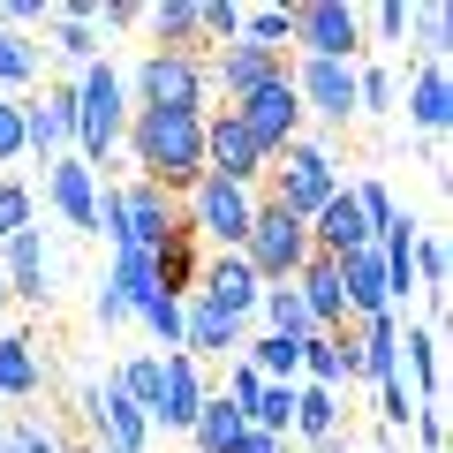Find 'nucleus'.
<instances>
[{
	"label": "nucleus",
	"instance_id": "nucleus-1",
	"mask_svg": "<svg viewBox=\"0 0 453 453\" xmlns=\"http://www.w3.org/2000/svg\"><path fill=\"white\" fill-rule=\"evenodd\" d=\"M204 113L211 106H166V113H129V159L136 181H159L166 196L204 181Z\"/></svg>",
	"mask_w": 453,
	"mask_h": 453
},
{
	"label": "nucleus",
	"instance_id": "nucleus-2",
	"mask_svg": "<svg viewBox=\"0 0 453 453\" xmlns=\"http://www.w3.org/2000/svg\"><path fill=\"white\" fill-rule=\"evenodd\" d=\"M68 91H76V159L106 181L113 151H121V136H129V76H121V68H113V53H106V61L76 68V76H68Z\"/></svg>",
	"mask_w": 453,
	"mask_h": 453
},
{
	"label": "nucleus",
	"instance_id": "nucleus-3",
	"mask_svg": "<svg viewBox=\"0 0 453 453\" xmlns=\"http://www.w3.org/2000/svg\"><path fill=\"white\" fill-rule=\"evenodd\" d=\"M333 189H340V159L318 144V136H295L288 151H273V159H265V181H257V196H265V204L295 211L303 226H310V211H318Z\"/></svg>",
	"mask_w": 453,
	"mask_h": 453
},
{
	"label": "nucleus",
	"instance_id": "nucleus-4",
	"mask_svg": "<svg viewBox=\"0 0 453 453\" xmlns=\"http://www.w3.org/2000/svg\"><path fill=\"white\" fill-rule=\"evenodd\" d=\"M250 219H257V189H242V181H219L204 174L196 189H181V226L196 234V250H242Z\"/></svg>",
	"mask_w": 453,
	"mask_h": 453
},
{
	"label": "nucleus",
	"instance_id": "nucleus-5",
	"mask_svg": "<svg viewBox=\"0 0 453 453\" xmlns=\"http://www.w3.org/2000/svg\"><path fill=\"white\" fill-rule=\"evenodd\" d=\"M242 265L265 280V288H288V280L310 265V226L295 219V211H280V204L257 196V219H250V234H242Z\"/></svg>",
	"mask_w": 453,
	"mask_h": 453
},
{
	"label": "nucleus",
	"instance_id": "nucleus-6",
	"mask_svg": "<svg viewBox=\"0 0 453 453\" xmlns=\"http://www.w3.org/2000/svg\"><path fill=\"white\" fill-rule=\"evenodd\" d=\"M129 76V113H166V106H204V61L196 53H151L136 68H121Z\"/></svg>",
	"mask_w": 453,
	"mask_h": 453
},
{
	"label": "nucleus",
	"instance_id": "nucleus-7",
	"mask_svg": "<svg viewBox=\"0 0 453 453\" xmlns=\"http://www.w3.org/2000/svg\"><path fill=\"white\" fill-rule=\"evenodd\" d=\"M181 226V196H166L159 181H113V250H159L166 234Z\"/></svg>",
	"mask_w": 453,
	"mask_h": 453
},
{
	"label": "nucleus",
	"instance_id": "nucleus-8",
	"mask_svg": "<svg viewBox=\"0 0 453 453\" xmlns=\"http://www.w3.org/2000/svg\"><path fill=\"white\" fill-rule=\"evenodd\" d=\"M295 61H363V8L295 0Z\"/></svg>",
	"mask_w": 453,
	"mask_h": 453
},
{
	"label": "nucleus",
	"instance_id": "nucleus-9",
	"mask_svg": "<svg viewBox=\"0 0 453 453\" xmlns=\"http://www.w3.org/2000/svg\"><path fill=\"white\" fill-rule=\"evenodd\" d=\"M23 151L38 166L76 151V91H68V76H46V91L23 98Z\"/></svg>",
	"mask_w": 453,
	"mask_h": 453
},
{
	"label": "nucleus",
	"instance_id": "nucleus-10",
	"mask_svg": "<svg viewBox=\"0 0 453 453\" xmlns=\"http://www.w3.org/2000/svg\"><path fill=\"white\" fill-rule=\"evenodd\" d=\"M226 113H234V121L250 129V144H257L265 159H273V151H288L295 136H303V98H295V83H288V76L257 83V91H250V98H234Z\"/></svg>",
	"mask_w": 453,
	"mask_h": 453
},
{
	"label": "nucleus",
	"instance_id": "nucleus-11",
	"mask_svg": "<svg viewBox=\"0 0 453 453\" xmlns=\"http://www.w3.org/2000/svg\"><path fill=\"white\" fill-rule=\"evenodd\" d=\"M356 68L363 61H288V83H295V98H303V121L318 113V121L348 129V121H356Z\"/></svg>",
	"mask_w": 453,
	"mask_h": 453
},
{
	"label": "nucleus",
	"instance_id": "nucleus-12",
	"mask_svg": "<svg viewBox=\"0 0 453 453\" xmlns=\"http://www.w3.org/2000/svg\"><path fill=\"white\" fill-rule=\"evenodd\" d=\"M0 280H8V303L53 310V250H46V226H23V234L0 242Z\"/></svg>",
	"mask_w": 453,
	"mask_h": 453
},
{
	"label": "nucleus",
	"instance_id": "nucleus-13",
	"mask_svg": "<svg viewBox=\"0 0 453 453\" xmlns=\"http://www.w3.org/2000/svg\"><path fill=\"white\" fill-rule=\"evenodd\" d=\"M189 295H204L211 310H226L234 325H250V318H257V303H265V280H257V273L242 265V250H211Z\"/></svg>",
	"mask_w": 453,
	"mask_h": 453
},
{
	"label": "nucleus",
	"instance_id": "nucleus-14",
	"mask_svg": "<svg viewBox=\"0 0 453 453\" xmlns=\"http://www.w3.org/2000/svg\"><path fill=\"white\" fill-rule=\"evenodd\" d=\"M204 174H219V181H242V189H257L265 181V151L250 144V129L234 121V113H204Z\"/></svg>",
	"mask_w": 453,
	"mask_h": 453
},
{
	"label": "nucleus",
	"instance_id": "nucleus-15",
	"mask_svg": "<svg viewBox=\"0 0 453 453\" xmlns=\"http://www.w3.org/2000/svg\"><path fill=\"white\" fill-rule=\"evenodd\" d=\"M250 325H234L226 310H211L204 295H181V356L189 363H234Z\"/></svg>",
	"mask_w": 453,
	"mask_h": 453
},
{
	"label": "nucleus",
	"instance_id": "nucleus-16",
	"mask_svg": "<svg viewBox=\"0 0 453 453\" xmlns=\"http://www.w3.org/2000/svg\"><path fill=\"white\" fill-rule=\"evenodd\" d=\"M46 211L61 226H76V234H98V174L76 159V151L46 166Z\"/></svg>",
	"mask_w": 453,
	"mask_h": 453
},
{
	"label": "nucleus",
	"instance_id": "nucleus-17",
	"mask_svg": "<svg viewBox=\"0 0 453 453\" xmlns=\"http://www.w3.org/2000/svg\"><path fill=\"white\" fill-rule=\"evenodd\" d=\"M204 363H189L174 348V356H159V408H151V431H189L196 408H204Z\"/></svg>",
	"mask_w": 453,
	"mask_h": 453
},
{
	"label": "nucleus",
	"instance_id": "nucleus-18",
	"mask_svg": "<svg viewBox=\"0 0 453 453\" xmlns=\"http://www.w3.org/2000/svg\"><path fill=\"white\" fill-rule=\"evenodd\" d=\"M348 348H356V386H371V393L393 386L401 378V310L348 325Z\"/></svg>",
	"mask_w": 453,
	"mask_h": 453
},
{
	"label": "nucleus",
	"instance_id": "nucleus-19",
	"mask_svg": "<svg viewBox=\"0 0 453 453\" xmlns=\"http://www.w3.org/2000/svg\"><path fill=\"white\" fill-rule=\"evenodd\" d=\"M273 76H288V53L242 46V38H234L226 53H211V61H204V83H211V91H226V106H234V98H250L257 83H273Z\"/></svg>",
	"mask_w": 453,
	"mask_h": 453
},
{
	"label": "nucleus",
	"instance_id": "nucleus-20",
	"mask_svg": "<svg viewBox=\"0 0 453 453\" xmlns=\"http://www.w3.org/2000/svg\"><path fill=\"white\" fill-rule=\"evenodd\" d=\"M310 250H318V257L371 250V226H363V204H356V189H348V181H340V189L325 196L318 211H310Z\"/></svg>",
	"mask_w": 453,
	"mask_h": 453
},
{
	"label": "nucleus",
	"instance_id": "nucleus-21",
	"mask_svg": "<svg viewBox=\"0 0 453 453\" xmlns=\"http://www.w3.org/2000/svg\"><path fill=\"white\" fill-rule=\"evenodd\" d=\"M333 265H340V303H348V325L386 318V310H393V295H386V257H378V250H348V257H333Z\"/></svg>",
	"mask_w": 453,
	"mask_h": 453
},
{
	"label": "nucleus",
	"instance_id": "nucleus-22",
	"mask_svg": "<svg viewBox=\"0 0 453 453\" xmlns=\"http://www.w3.org/2000/svg\"><path fill=\"white\" fill-rule=\"evenodd\" d=\"M288 288L303 295V310H310V325H318V333H348V303H340V265H333V257H318V250H310V265L288 280Z\"/></svg>",
	"mask_w": 453,
	"mask_h": 453
},
{
	"label": "nucleus",
	"instance_id": "nucleus-23",
	"mask_svg": "<svg viewBox=\"0 0 453 453\" xmlns=\"http://www.w3.org/2000/svg\"><path fill=\"white\" fill-rule=\"evenodd\" d=\"M46 38H53V53H61L68 68L106 61V38H98V23H91V0H68V8H53V16H46Z\"/></svg>",
	"mask_w": 453,
	"mask_h": 453
},
{
	"label": "nucleus",
	"instance_id": "nucleus-24",
	"mask_svg": "<svg viewBox=\"0 0 453 453\" xmlns=\"http://www.w3.org/2000/svg\"><path fill=\"white\" fill-rule=\"evenodd\" d=\"M408 121H416L423 136L453 129V76H446V61H423L416 76H408Z\"/></svg>",
	"mask_w": 453,
	"mask_h": 453
},
{
	"label": "nucleus",
	"instance_id": "nucleus-25",
	"mask_svg": "<svg viewBox=\"0 0 453 453\" xmlns=\"http://www.w3.org/2000/svg\"><path fill=\"white\" fill-rule=\"evenodd\" d=\"M46 393V356L31 333H0V401H38Z\"/></svg>",
	"mask_w": 453,
	"mask_h": 453
},
{
	"label": "nucleus",
	"instance_id": "nucleus-26",
	"mask_svg": "<svg viewBox=\"0 0 453 453\" xmlns=\"http://www.w3.org/2000/svg\"><path fill=\"white\" fill-rule=\"evenodd\" d=\"M303 386H333V393L356 386V348H348V333H310L303 340Z\"/></svg>",
	"mask_w": 453,
	"mask_h": 453
},
{
	"label": "nucleus",
	"instance_id": "nucleus-27",
	"mask_svg": "<svg viewBox=\"0 0 453 453\" xmlns=\"http://www.w3.org/2000/svg\"><path fill=\"white\" fill-rule=\"evenodd\" d=\"M242 438H250L242 408L226 401L219 386H211V393H204V408H196V423H189V446H196V453H234Z\"/></svg>",
	"mask_w": 453,
	"mask_h": 453
},
{
	"label": "nucleus",
	"instance_id": "nucleus-28",
	"mask_svg": "<svg viewBox=\"0 0 453 453\" xmlns=\"http://www.w3.org/2000/svg\"><path fill=\"white\" fill-rule=\"evenodd\" d=\"M288 438H303L310 453L333 446V438H340V393H333V386H295V423H288Z\"/></svg>",
	"mask_w": 453,
	"mask_h": 453
},
{
	"label": "nucleus",
	"instance_id": "nucleus-29",
	"mask_svg": "<svg viewBox=\"0 0 453 453\" xmlns=\"http://www.w3.org/2000/svg\"><path fill=\"white\" fill-rule=\"evenodd\" d=\"M151 273H159V295H189V288H196V273H204V250H196L189 226H174V234L151 250Z\"/></svg>",
	"mask_w": 453,
	"mask_h": 453
},
{
	"label": "nucleus",
	"instance_id": "nucleus-30",
	"mask_svg": "<svg viewBox=\"0 0 453 453\" xmlns=\"http://www.w3.org/2000/svg\"><path fill=\"white\" fill-rule=\"evenodd\" d=\"M416 378V408L438 401V333L431 325H401V386Z\"/></svg>",
	"mask_w": 453,
	"mask_h": 453
},
{
	"label": "nucleus",
	"instance_id": "nucleus-31",
	"mask_svg": "<svg viewBox=\"0 0 453 453\" xmlns=\"http://www.w3.org/2000/svg\"><path fill=\"white\" fill-rule=\"evenodd\" d=\"M38 76H46V46H38V38L0 31V91H8V98H31Z\"/></svg>",
	"mask_w": 453,
	"mask_h": 453
},
{
	"label": "nucleus",
	"instance_id": "nucleus-32",
	"mask_svg": "<svg viewBox=\"0 0 453 453\" xmlns=\"http://www.w3.org/2000/svg\"><path fill=\"white\" fill-rule=\"evenodd\" d=\"M144 31H151V53H196V0L144 8Z\"/></svg>",
	"mask_w": 453,
	"mask_h": 453
},
{
	"label": "nucleus",
	"instance_id": "nucleus-33",
	"mask_svg": "<svg viewBox=\"0 0 453 453\" xmlns=\"http://www.w3.org/2000/svg\"><path fill=\"white\" fill-rule=\"evenodd\" d=\"M106 378H113V393H121L129 408H144V423H151V408H159V356H151V348L144 356H121Z\"/></svg>",
	"mask_w": 453,
	"mask_h": 453
},
{
	"label": "nucleus",
	"instance_id": "nucleus-34",
	"mask_svg": "<svg viewBox=\"0 0 453 453\" xmlns=\"http://www.w3.org/2000/svg\"><path fill=\"white\" fill-rule=\"evenodd\" d=\"M242 46H265V53H288L295 46V0L288 8H242Z\"/></svg>",
	"mask_w": 453,
	"mask_h": 453
},
{
	"label": "nucleus",
	"instance_id": "nucleus-35",
	"mask_svg": "<svg viewBox=\"0 0 453 453\" xmlns=\"http://www.w3.org/2000/svg\"><path fill=\"white\" fill-rule=\"evenodd\" d=\"M257 318H265V333H280V340H310V333H318V325H310V310H303V295H295V288H265Z\"/></svg>",
	"mask_w": 453,
	"mask_h": 453
},
{
	"label": "nucleus",
	"instance_id": "nucleus-36",
	"mask_svg": "<svg viewBox=\"0 0 453 453\" xmlns=\"http://www.w3.org/2000/svg\"><path fill=\"white\" fill-rule=\"evenodd\" d=\"M23 226H38V189L23 174H0V242L23 234Z\"/></svg>",
	"mask_w": 453,
	"mask_h": 453
},
{
	"label": "nucleus",
	"instance_id": "nucleus-37",
	"mask_svg": "<svg viewBox=\"0 0 453 453\" xmlns=\"http://www.w3.org/2000/svg\"><path fill=\"white\" fill-rule=\"evenodd\" d=\"M136 325H144V333L159 340L151 356H174V348H181V295H151V303L136 310Z\"/></svg>",
	"mask_w": 453,
	"mask_h": 453
},
{
	"label": "nucleus",
	"instance_id": "nucleus-38",
	"mask_svg": "<svg viewBox=\"0 0 453 453\" xmlns=\"http://www.w3.org/2000/svg\"><path fill=\"white\" fill-rule=\"evenodd\" d=\"M0 453H68V438L38 416H16V423H0Z\"/></svg>",
	"mask_w": 453,
	"mask_h": 453
},
{
	"label": "nucleus",
	"instance_id": "nucleus-39",
	"mask_svg": "<svg viewBox=\"0 0 453 453\" xmlns=\"http://www.w3.org/2000/svg\"><path fill=\"white\" fill-rule=\"evenodd\" d=\"M250 431H265V438H288V423H295V386H265L257 401H250Z\"/></svg>",
	"mask_w": 453,
	"mask_h": 453
},
{
	"label": "nucleus",
	"instance_id": "nucleus-40",
	"mask_svg": "<svg viewBox=\"0 0 453 453\" xmlns=\"http://www.w3.org/2000/svg\"><path fill=\"white\" fill-rule=\"evenodd\" d=\"M386 106H401V83H393L386 61H363L356 68V113H386Z\"/></svg>",
	"mask_w": 453,
	"mask_h": 453
},
{
	"label": "nucleus",
	"instance_id": "nucleus-41",
	"mask_svg": "<svg viewBox=\"0 0 453 453\" xmlns=\"http://www.w3.org/2000/svg\"><path fill=\"white\" fill-rule=\"evenodd\" d=\"M446 273H453L446 242H438V234H416V295H431V303H446Z\"/></svg>",
	"mask_w": 453,
	"mask_h": 453
},
{
	"label": "nucleus",
	"instance_id": "nucleus-42",
	"mask_svg": "<svg viewBox=\"0 0 453 453\" xmlns=\"http://www.w3.org/2000/svg\"><path fill=\"white\" fill-rule=\"evenodd\" d=\"M408 0H378V8H363V38H378V46H401L408 38Z\"/></svg>",
	"mask_w": 453,
	"mask_h": 453
},
{
	"label": "nucleus",
	"instance_id": "nucleus-43",
	"mask_svg": "<svg viewBox=\"0 0 453 453\" xmlns=\"http://www.w3.org/2000/svg\"><path fill=\"white\" fill-rule=\"evenodd\" d=\"M348 189H356V204H363V226H371V242H378V234H386L393 219H401L393 189H386V181H348Z\"/></svg>",
	"mask_w": 453,
	"mask_h": 453
},
{
	"label": "nucleus",
	"instance_id": "nucleus-44",
	"mask_svg": "<svg viewBox=\"0 0 453 453\" xmlns=\"http://www.w3.org/2000/svg\"><path fill=\"white\" fill-rule=\"evenodd\" d=\"M408 31H423V61H446V46H453V8H416Z\"/></svg>",
	"mask_w": 453,
	"mask_h": 453
},
{
	"label": "nucleus",
	"instance_id": "nucleus-45",
	"mask_svg": "<svg viewBox=\"0 0 453 453\" xmlns=\"http://www.w3.org/2000/svg\"><path fill=\"white\" fill-rule=\"evenodd\" d=\"M31 151H23V98L0 91V166H23Z\"/></svg>",
	"mask_w": 453,
	"mask_h": 453
},
{
	"label": "nucleus",
	"instance_id": "nucleus-46",
	"mask_svg": "<svg viewBox=\"0 0 453 453\" xmlns=\"http://www.w3.org/2000/svg\"><path fill=\"white\" fill-rule=\"evenodd\" d=\"M219 393H226V401H234V408H242V416H250V401H257V393H265V378L250 371L242 356H234V363H226V386H219Z\"/></svg>",
	"mask_w": 453,
	"mask_h": 453
},
{
	"label": "nucleus",
	"instance_id": "nucleus-47",
	"mask_svg": "<svg viewBox=\"0 0 453 453\" xmlns=\"http://www.w3.org/2000/svg\"><path fill=\"white\" fill-rule=\"evenodd\" d=\"M91 23H98V38H106V31H136L144 8H136V0H106V8H98V0H91Z\"/></svg>",
	"mask_w": 453,
	"mask_h": 453
},
{
	"label": "nucleus",
	"instance_id": "nucleus-48",
	"mask_svg": "<svg viewBox=\"0 0 453 453\" xmlns=\"http://www.w3.org/2000/svg\"><path fill=\"white\" fill-rule=\"evenodd\" d=\"M416 446H423V453H446V416H438V401L416 408Z\"/></svg>",
	"mask_w": 453,
	"mask_h": 453
},
{
	"label": "nucleus",
	"instance_id": "nucleus-49",
	"mask_svg": "<svg viewBox=\"0 0 453 453\" xmlns=\"http://www.w3.org/2000/svg\"><path fill=\"white\" fill-rule=\"evenodd\" d=\"M234 453H288V438H265V431H250V438H242Z\"/></svg>",
	"mask_w": 453,
	"mask_h": 453
},
{
	"label": "nucleus",
	"instance_id": "nucleus-50",
	"mask_svg": "<svg viewBox=\"0 0 453 453\" xmlns=\"http://www.w3.org/2000/svg\"><path fill=\"white\" fill-rule=\"evenodd\" d=\"M68 453H106V446H68Z\"/></svg>",
	"mask_w": 453,
	"mask_h": 453
},
{
	"label": "nucleus",
	"instance_id": "nucleus-51",
	"mask_svg": "<svg viewBox=\"0 0 453 453\" xmlns=\"http://www.w3.org/2000/svg\"><path fill=\"white\" fill-rule=\"evenodd\" d=\"M0 310H8V280H0Z\"/></svg>",
	"mask_w": 453,
	"mask_h": 453
}]
</instances>
